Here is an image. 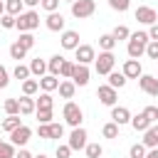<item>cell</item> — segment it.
Instances as JSON below:
<instances>
[{"instance_id":"6da1fadb","label":"cell","mask_w":158,"mask_h":158,"mask_svg":"<svg viewBox=\"0 0 158 158\" xmlns=\"http://www.w3.org/2000/svg\"><path fill=\"white\" fill-rule=\"evenodd\" d=\"M148 32H131L128 42H126V52H128V59H141L146 54V44H148Z\"/></svg>"},{"instance_id":"7a4b0ae2","label":"cell","mask_w":158,"mask_h":158,"mask_svg":"<svg viewBox=\"0 0 158 158\" xmlns=\"http://www.w3.org/2000/svg\"><path fill=\"white\" fill-rule=\"evenodd\" d=\"M37 27H40V12L37 10H25L22 15L15 17V30H20V32H32Z\"/></svg>"},{"instance_id":"3957f363","label":"cell","mask_w":158,"mask_h":158,"mask_svg":"<svg viewBox=\"0 0 158 158\" xmlns=\"http://www.w3.org/2000/svg\"><path fill=\"white\" fill-rule=\"evenodd\" d=\"M62 116H64V121H67L72 128H79V126H81V121H84V111H81V106H79V104H74V101H67V104H64Z\"/></svg>"},{"instance_id":"277c9868","label":"cell","mask_w":158,"mask_h":158,"mask_svg":"<svg viewBox=\"0 0 158 158\" xmlns=\"http://www.w3.org/2000/svg\"><path fill=\"white\" fill-rule=\"evenodd\" d=\"M114 67H116L114 52H99V57L94 59V69H96V74H101V77H109V74L114 72Z\"/></svg>"},{"instance_id":"5b68a950","label":"cell","mask_w":158,"mask_h":158,"mask_svg":"<svg viewBox=\"0 0 158 158\" xmlns=\"http://www.w3.org/2000/svg\"><path fill=\"white\" fill-rule=\"evenodd\" d=\"M96 12V2L94 0H74L72 2V15L77 20H86Z\"/></svg>"},{"instance_id":"8992f818","label":"cell","mask_w":158,"mask_h":158,"mask_svg":"<svg viewBox=\"0 0 158 158\" xmlns=\"http://www.w3.org/2000/svg\"><path fill=\"white\" fill-rule=\"evenodd\" d=\"M86 138H89V133H86V128H84V126H79V128H72L67 146H69L72 151H84V148H86V143H89Z\"/></svg>"},{"instance_id":"52a82bcc","label":"cell","mask_w":158,"mask_h":158,"mask_svg":"<svg viewBox=\"0 0 158 158\" xmlns=\"http://www.w3.org/2000/svg\"><path fill=\"white\" fill-rule=\"evenodd\" d=\"M30 138H32V128L30 126H17L12 133H10V143L15 146V148H25L27 143H30Z\"/></svg>"},{"instance_id":"ba28073f","label":"cell","mask_w":158,"mask_h":158,"mask_svg":"<svg viewBox=\"0 0 158 158\" xmlns=\"http://www.w3.org/2000/svg\"><path fill=\"white\" fill-rule=\"evenodd\" d=\"M133 17H136L141 25H148V27L158 22V12H156L153 7H148V5H138L136 12H133Z\"/></svg>"},{"instance_id":"9c48e42d","label":"cell","mask_w":158,"mask_h":158,"mask_svg":"<svg viewBox=\"0 0 158 158\" xmlns=\"http://www.w3.org/2000/svg\"><path fill=\"white\" fill-rule=\"evenodd\" d=\"M96 99H99L104 106H109V109H111V106H116V101H118V91H116V89H111L109 84H101V86L96 89Z\"/></svg>"},{"instance_id":"30bf717a","label":"cell","mask_w":158,"mask_h":158,"mask_svg":"<svg viewBox=\"0 0 158 158\" xmlns=\"http://www.w3.org/2000/svg\"><path fill=\"white\" fill-rule=\"evenodd\" d=\"M138 89L148 96H158V79L153 74H141L138 77Z\"/></svg>"},{"instance_id":"8fae6325","label":"cell","mask_w":158,"mask_h":158,"mask_svg":"<svg viewBox=\"0 0 158 158\" xmlns=\"http://www.w3.org/2000/svg\"><path fill=\"white\" fill-rule=\"evenodd\" d=\"M74 54H77V64H86V67L96 59V52H94L91 44H79V47L74 49Z\"/></svg>"},{"instance_id":"7c38bea8","label":"cell","mask_w":158,"mask_h":158,"mask_svg":"<svg viewBox=\"0 0 158 158\" xmlns=\"http://www.w3.org/2000/svg\"><path fill=\"white\" fill-rule=\"evenodd\" d=\"M89 77H91V69H89L86 64H77V62H74V74H72L74 86H86V84H89Z\"/></svg>"},{"instance_id":"4fadbf2b","label":"cell","mask_w":158,"mask_h":158,"mask_svg":"<svg viewBox=\"0 0 158 158\" xmlns=\"http://www.w3.org/2000/svg\"><path fill=\"white\" fill-rule=\"evenodd\" d=\"M59 44H62V49H77L81 42H79V32L77 30H64L62 32V37H59Z\"/></svg>"},{"instance_id":"5bb4252c","label":"cell","mask_w":158,"mask_h":158,"mask_svg":"<svg viewBox=\"0 0 158 158\" xmlns=\"http://www.w3.org/2000/svg\"><path fill=\"white\" fill-rule=\"evenodd\" d=\"M121 74H123L126 79H138V77L143 74V67H141L138 59H126L123 67H121Z\"/></svg>"},{"instance_id":"9a60e30c","label":"cell","mask_w":158,"mask_h":158,"mask_svg":"<svg viewBox=\"0 0 158 158\" xmlns=\"http://www.w3.org/2000/svg\"><path fill=\"white\" fill-rule=\"evenodd\" d=\"M64 15L62 12H49L47 17H44V25H47V30L49 32H64Z\"/></svg>"},{"instance_id":"2e32d148","label":"cell","mask_w":158,"mask_h":158,"mask_svg":"<svg viewBox=\"0 0 158 158\" xmlns=\"http://www.w3.org/2000/svg\"><path fill=\"white\" fill-rule=\"evenodd\" d=\"M111 121L116 123V126H126V123H131V111L126 109V106H111Z\"/></svg>"},{"instance_id":"e0dca14e","label":"cell","mask_w":158,"mask_h":158,"mask_svg":"<svg viewBox=\"0 0 158 158\" xmlns=\"http://www.w3.org/2000/svg\"><path fill=\"white\" fill-rule=\"evenodd\" d=\"M141 143H143L146 148H158V123H151V126L143 131Z\"/></svg>"},{"instance_id":"ac0fdd59","label":"cell","mask_w":158,"mask_h":158,"mask_svg":"<svg viewBox=\"0 0 158 158\" xmlns=\"http://www.w3.org/2000/svg\"><path fill=\"white\" fill-rule=\"evenodd\" d=\"M27 67H30V74H32V77H37V79H42V77L47 74V62H44V59H40V57H35Z\"/></svg>"},{"instance_id":"d6986e66","label":"cell","mask_w":158,"mask_h":158,"mask_svg":"<svg viewBox=\"0 0 158 158\" xmlns=\"http://www.w3.org/2000/svg\"><path fill=\"white\" fill-rule=\"evenodd\" d=\"M40 81V89L42 91H47V94H52V91H57V86H59V77H52V74H44L42 79H37Z\"/></svg>"},{"instance_id":"ffe728a7","label":"cell","mask_w":158,"mask_h":158,"mask_svg":"<svg viewBox=\"0 0 158 158\" xmlns=\"http://www.w3.org/2000/svg\"><path fill=\"white\" fill-rule=\"evenodd\" d=\"M57 91H59V96H62V99H74L77 86H74V81H72V79H62V81H59V86H57Z\"/></svg>"},{"instance_id":"44dd1931","label":"cell","mask_w":158,"mask_h":158,"mask_svg":"<svg viewBox=\"0 0 158 158\" xmlns=\"http://www.w3.org/2000/svg\"><path fill=\"white\" fill-rule=\"evenodd\" d=\"M62 62H64V57H62V54H52V57L47 59V74H52V77H59Z\"/></svg>"},{"instance_id":"7402d4cb","label":"cell","mask_w":158,"mask_h":158,"mask_svg":"<svg viewBox=\"0 0 158 158\" xmlns=\"http://www.w3.org/2000/svg\"><path fill=\"white\" fill-rule=\"evenodd\" d=\"M17 101H20V114H22V116H30V114H35V111H37V106H35V99H32V96H20Z\"/></svg>"},{"instance_id":"603a6c76","label":"cell","mask_w":158,"mask_h":158,"mask_svg":"<svg viewBox=\"0 0 158 158\" xmlns=\"http://www.w3.org/2000/svg\"><path fill=\"white\" fill-rule=\"evenodd\" d=\"M126 81H128V79H126V77H123L121 72H111V74H109V81H106V84H109L111 89H116V91H118V89H123V86H126Z\"/></svg>"},{"instance_id":"cb8c5ba5","label":"cell","mask_w":158,"mask_h":158,"mask_svg":"<svg viewBox=\"0 0 158 158\" xmlns=\"http://www.w3.org/2000/svg\"><path fill=\"white\" fill-rule=\"evenodd\" d=\"M131 126H133L136 131H141V133H143V131H146V128L151 126V121H148V116H146V114L141 111V114H136V116H131Z\"/></svg>"},{"instance_id":"d4e9b609","label":"cell","mask_w":158,"mask_h":158,"mask_svg":"<svg viewBox=\"0 0 158 158\" xmlns=\"http://www.w3.org/2000/svg\"><path fill=\"white\" fill-rule=\"evenodd\" d=\"M5 12H7V15H12V17L22 15V12H25L22 0H5Z\"/></svg>"},{"instance_id":"484cf974","label":"cell","mask_w":158,"mask_h":158,"mask_svg":"<svg viewBox=\"0 0 158 158\" xmlns=\"http://www.w3.org/2000/svg\"><path fill=\"white\" fill-rule=\"evenodd\" d=\"M114 47H116V40H114L111 32H106V35L99 37V49L101 52H114Z\"/></svg>"},{"instance_id":"4316f807","label":"cell","mask_w":158,"mask_h":158,"mask_svg":"<svg viewBox=\"0 0 158 158\" xmlns=\"http://www.w3.org/2000/svg\"><path fill=\"white\" fill-rule=\"evenodd\" d=\"M17 126H22V121H20V114H17V116H7V118H2V123H0V128H2L5 133H12Z\"/></svg>"},{"instance_id":"83f0119b","label":"cell","mask_w":158,"mask_h":158,"mask_svg":"<svg viewBox=\"0 0 158 158\" xmlns=\"http://www.w3.org/2000/svg\"><path fill=\"white\" fill-rule=\"evenodd\" d=\"M15 42H17L22 49H27V52H30V49L35 47V35H32V32H20V37H17Z\"/></svg>"},{"instance_id":"f1b7e54d","label":"cell","mask_w":158,"mask_h":158,"mask_svg":"<svg viewBox=\"0 0 158 158\" xmlns=\"http://www.w3.org/2000/svg\"><path fill=\"white\" fill-rule=\"evenodd\" d=\"M40 91V81L37 79H25L22 81V96H35Z\"/></svg>"},{"instance_id":"f546056e","label":"cell","mask_w":158,"mask_h":158,"mask_svg":"<svg viewBox=\"0 0 158 158\" xmlns=\"http://www.w3.org/2000/svg\"><path fill=\"white\" fill-rule=\"evenodd\" d=\"M35 106H37V109H52V106H54V99H52V94L42 91V94L35 99Z\"/></svg>"},{"instance_id":"4dcf8cb0","label":"cell","mask_w":158,"mask_h":158,"mask_svg":"<svg viewBox=\"0 0 158 158\" xmlns=\"http://www.w3.org/2000/svg\"><path fill=\"white\" fill-rule=\"evenodd\" d=\"M84 153H86V158H101L104 156V146L101 143H86Z\"/></svg>"},{"instance_id":"1f68e13d","label":"cell","mask_w":158,"mask_h":158,"mask_svg":"<svg viewBox=\"0 0 158 158\" xmlns=\"http://www.w3.org/2000/svg\"><path fill=\"white\" fill-rule=\"evenodd\" d=\"M118 128H121V126H116L114 121H109V123H104L101 136H104V138H118Z\"/></svg>"},{"instance_id":"d6a6232c","label":"cell","mask_w":158,"mask_h":158,"mask_svg":"<svg viewBox=\"0 0 158 158\" xmlns=\"http://www.w3.org/2000/svg\"><path fill=\"white\" fill-rule=\"evenodd\" d=\"M17 148L10 143V141H0V158H15Z\"/></svg>"},{"instance_id":"836d02e7","label":"cell","mask_w":158,"mask_h":158,"mask_svg":"<svg viewBox=\"0 0 158 158\" xmlns=\"http://www.w3.org/2000/svg\"><path fill=\"white\" fill-rule=\"evenodd\" d=\"M111 35H114V40H116V42H118V40H126V42H128V37H131V30H128L126 25H116Z\"/></svg>"},{"instance_id":"e575fe53","label":"cell","mask_w":158,"mask_h":158,"mask_svg":"<svg viewBox=\"0 0 158 158\" xmlns=\"http://www.w3.org/2000/svg\"><path fill=\"white\" fill-rule=\"evenodd\" d=\"M47 133H49V141H52V138H62V136H64V126L52 121V123H47Z\"/></svg>"},{"instance_id":"d590c367","label":"cell","mask_w":158,"mask_h":158,"mask_svg":"<svg viewBox=\"0 0 158 158\" xmlns=\"http://www.w3.org/2000/svg\"><path fill=\"white\" fill-rule=\"evenodd\" d=\"M10 57H12V59H17V64H20V59H25V57H27V49H22L17 42H12V44H10Z\"/></svg>"},{"instance_id":"8d00e7d4","label":"cell","mask_w":158,"mask_h":158,"mask_svg":"<svg viewBox=\"0 0 158 158\" xmlns=\"http://www.w3.org/2000/svg\"><path fill=\"white\" fill-rule=\"evenodd\" d=\"M72 74H74V62L64 59L62 62V69H59V79H72Z\"/></svg>"},{"instance_id":"74e56055","label":"cell","mask_w":158,"mask_h":158,"mask_svg":"<svg viewBox=\"0 0 158 158\" xmlns=\"http://www.w3.org/2000/svg\"><path fill=\"white\" fill-rule=\"evenodd\" d=\"M12 77H15V79H20V81H25V79H30L32 74H30V67H25V64H17V67L12 69Z\"/></svg>"},{"instance_id":"f35d334b","label":"cell","mask_w":158,"mask_h":158,"mask_svg":"<svg viewBox=\"0 0 158 158\" xmlns=\"http://www.w3.org/2000/svg\"><path fill=\"white\" fill-rule=\"evenodd\" d=\"M5 111H7V116H17L20 114V101L17 99H5Z\"/></svg>"},{"instance_id":"ab89813d","label":"cell","mask_w":158,"mask_h":158,"mask_svg":"<svg viewBox=\"0 0 158 158\" xmlns=\"http://www.w3.org/2000/svg\"><path fill=\"white\" fill-rule=\"evenodd\" d=\"M35 116H37L40 123H52V116H54V114H52V109H37Z\"/></svg>"},{"instance_id":"60d3db41","label":"cell","mask_w":158,"mask_h":158,"mask_svg":"<svg viewBox=\"0 0 158 158\" xmlns=\"http://www.w3.org/2000/svg\"><path fill=\"white\" fill-rule=\"evenodd\" d=\"M146 151H148V148H146L143 143H133V146L128 148V158H143Z\"/></svg>"},{"instance_id":"b9f144b4","label":"cell","mask_w":158,"mask_h":158,"mask_svg":"<svg viewBox=\"0 0 158 158\" xmlns=\"http://www.w3.org/2000/svg\"><path fill=\"white\" fill-rule=\"evenodd\" d=\"M59 2H62V0H40V7L49 15V12H57V10H59Z\"/></svg>"},{"instance_id":"7bdbcfd3","label":"cell","mask_w":158,"mask_h":158,"mask_svg":"<svg viewBox=\"0 0 158 158\" xmlns=\"http://www.w3.org/2000/svg\"><path fill=\"white\" fill-rule=\"evenodd\" d=\"M109 7L116 10V12H126L131 7V0H109Z\"/></svg>"},{"instance_id":"ee69618b","label":"cell","mask_w":158,"mask_h":158,"mask_svg":"<svg viewBox=\"0 0 158 158\" xmlns=\"http://www.w3.org/2000/svg\"><path fill=\"white\" fill-rule=\"evenodd\" d=\"M0 27H2V30H15V17L5 12V15L0 17Z\"/></svg>"},{"instance_id":"f6af8a7d","label":"cell","mask_w":158,"mask_h":158,"mask_svg":"<svg viewBox=\"0 0 158 158\" xmlns=\"http://www.w3.org/2000/svg\"><path fill=\"white\" fill-rule=\"evenodd\" d=\"M54 156H57V158H69V156H72V148H69L67 143H59L57 151H54Z\"/></svg>"},{"instance_id":"bcb514c9","label":"cell","mask_w":158,"mask_h":158,"mask_svg":"<svg viewBox=\"0 0 158 158\" xmlns=\"http://www.w3.org/2000/svg\"><path fill=\"white\" fill-rule=\"evenodd\" d=\"M146 57L148 59H158V42H148L146 44Z\"/></svg>"},{"instance_id":"7dc6e473","label":"cell","mask_w":158,"mask_h":158,"mask_svg":"<svg viewBox=\"0 0 158 158\" xmlns=\"http://www.w3.org/2000/svg\"><path fill=\"white\" fill-rule=\"evenodd\" d=\"M143 114L148 116V121H151V123H156V118H158V106H146V109H143Z\"/></svg>"},{"instance_id":"c3c4849f","label":"cell","mask_w":158,"mask_h":158,"mask_svg":"<svg viewBox=\"0 0 158 158\" xmlns=\"http://www.w3.org/2000/svg\"><path fill=\"white\" fill-rule=\"evenodd\" d=\"M7 84H10V72H7V69L0 64V89H5Z\"/></svg>"},{"instance_id":"681fc988","label":"cell","mask_w":158,"mask_h":158,"mask_svg":"<svg viewBox=\"0 0 158 158\" xmlns=\"http://www.w3.org/2000/svg\"><path fill=\"white\" fill-rule=\"evenodd\" d=\"M148 40H151V42H158V22L148 27Z\"/></svg>"},{"instance_id":"f907efd6","label":"cell","mask_w":158,"mask_h":158,"mask_svg":"<svg viewBox=\"0 0 158 158\" xmlns=\"http://www.w3.org/2000/svg\"><path fill=\"white\" fill-rule=\"evenodd\" d=\"M15 158H35V156H32V153H30L27 148H20V151L15 153Z\"/></svg>"},{"instance_id":"816d5d0a","label":"cell","mask_w":158,"mask_h":158,"mask_svg":"<svg viewBox=\"0 0 158 158\" xmlns=\"http://www.w3.org/2000/svg\"><path fill=\"white\" fill-rule=\"evenodd\" d=\"M22 5H25V7H30V10H35V7L40 5V0H22Z\"/></svg>"},{"instance_id":"f5cc1de1","label":"cell","mask_w":158,"mask_h":158,"mask_svg":"<svg viewBox=\"0 0 158 158\" xmlns=\"http://www.w3.org/2000/svg\"><path fill=\"white\" fill-rule=\"evenodd\" d=\"M143 158H158V148H148Z\"/></svg>"},{"instance_id":"db71d44e","label":"cell","mask_w":158,"mask_h":158,"mask_svg":"<svg viewBox=\"0 0 158 158\" xmlns=\"http://www.w3.org/2000/svg\"><path fill=\"white\" fill-rule=\"evenodd\" d=\"M5 15V0H0V17Z\"/></svg>"},{"instance_id":"11a10c76","label":"cell","mask_w":158,"mask_h":158,"mask_svg":"<svg viewBox=\"0 0 158 158\" xmlns=\"http://www.w3.org/2000/svg\"><path fill=\"white\" fill-rule=\"evenodd\" d=\"M35 158H47V156H44V153H40V156H35Z\"/></svg>"},{"instance_id":"9f6ffc18","label":"cell","mask_w":158,"mask_h":158,"mask_svg":"<svg viewBox=\"0 0 158 158\" xmlns=\"http://www.w3.org/2000/svg\"><path fill=\"white\" fill-rule=\"evenodd\" d=\"M62 2H69V5H72V2H74V0H62Z\"/></svg>"},{"instance_id":"6f0895ef","label":"cell","mask_w":158,"mask_h":158,"mask_svg":"<svg viewBox=\"0 0 158 158\" xmlns=\"http://www.w3.org/2000/svg\"><path fill=\"white\" fill-rule=\"evenodd\" d=\"M0 141H2V138H0Z\"/></svg>"}]
</instances>
